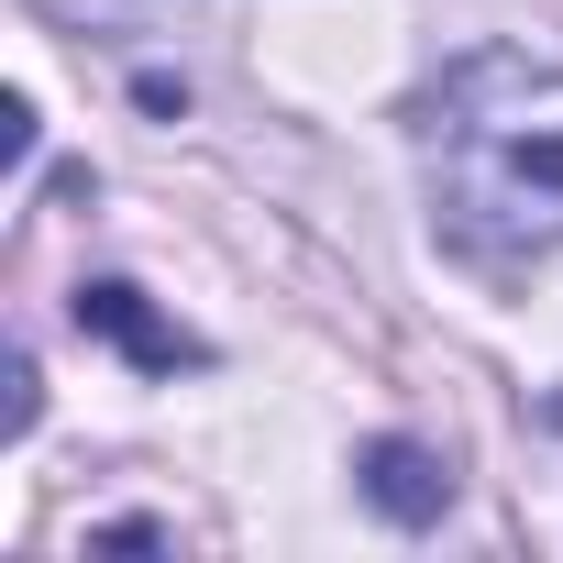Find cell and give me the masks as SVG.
<instances>
[{
    "label": "cell",
    "instance_id": "6da1fadb",
    "mask_svg": "<svg viewBox=\"0 0 563 563\" xmlns=\"http://www.w3.org/2000/svg\"><path fill=\"white\" fill-rule=\"evenodd\" d=\"M442 243L475 265H530L563 243V133L442 122Z\"/></svg>",
    "mask_w": 563,
    "mask_h": 563
},
{
    "label": "cell",
    "instance_id": "7a4b0ae2",
    "mask_svg": "<svg viewBox=\"0 0 563 563\" xmlns=\"http://www.w3.org/2000/svg\"><path fill=\"white\" fill-rule=\"evenodd\" d=\"M67 321H78L89 343L133 354L144 376H177V365H210V354H199V343H188V332H177V321H166V310H155L144 288H133V276H89V288L67 299Z\"/></svg>",
    "mask_w": 563,
    "mask_h": 563
},
{
    "label": "cell",
    "instance_id": "3957f363",
    "mask_svg": "<svg viewBox=\"0 0 563 563\" xmlns=\"http://www.w3.org/2000/svg\"><path fill=\"white\" fill-rule=\"evenodd\" d=\"M354 486H365V508L398 519V530H431V519L453 508V464H442L431 442H409V431H376V442L354 453Z\"/></svg>",
    "mask_w": 563,
    "mask_h": 563
},
{
    "label": "cell",
    "instance_id": "277c9868",
    "mask_svg": "<svg viewBox=\"0 0 563 563\" xmlns=\"http://www.w3.org/2000/svg\"><path fill=\"white\" fill-rule=\"evenodd\" d=\"M56 23H78V34H155L177 0H45Z\"/></svg>",
    "mask_w": 563,
    "mask_h": 563
},
{
    "label": "cell",
    "instance_id": "5b68a950",
    "mask_svg": "<svg viewBox=\"0 0 563 563\" xmlns=\"http://www.w3.org/2000/svg\"><path fill=\"white\" fill-rule=\"evenodd\" d=\"M0 387H12V409H0V431L23 442V431H34V409H45V398H34V354H12V365H0Z\"/></svg>",
    "mask_w": 563,
    "mask_h": 563
},
{
    "label": "cell",
    "instance_id": "8992f818",
    "mask_svg": "<svg viewBox=\"0 0 563 563\" xmlns=\"http://www.w3.org/2000/svg\"><path fill=\"white\" fill-rule=\"evenodd\" d=\"M0 144H12V166H34V144H45V122H34V100H0Z\"/></svg>",
    "mask_w": 563,
    "mask_h": 563
}]
</instances>
